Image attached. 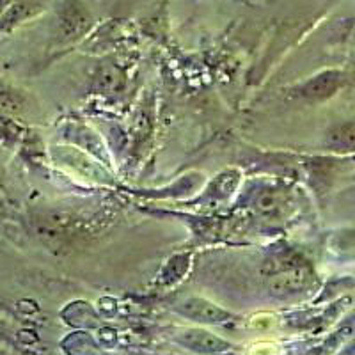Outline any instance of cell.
<instances>
[{
	"label": "cell",
	"instance_id": "cell-8",
	"mask_svg": "<svg viewBox=\"0 0 355 355\" xmlns=\"http://www.w3.org/2000/svg\"><path fill=\"white\" fill-rule=\"evenodd\" d=\"M0 107H2V109L17 110L18 107H20V96L0 85Z\"/></svg>",
	"mask_w": 355,
	"mask_h": 355
},
{
	"label": "cell",
	"instance_id": "cell-7",
	"mask_svg": "<svg viewBox=\"0 0 355 355\" xmlns=\"http://www.w3.org/2000/svg\"><path fill=\"white\" fill-rule=\"evenodd\" d=\"M332 141H334V144L345 146V148H348V146H354L355 144V125H347V126H341V128L336 130V132L332 133Z\"/></svg>",
	"mask_w": 355,
	"mask_h": 355
},
{
	"label": "cell",
	"instance_id": "cell-3",
	"mask_svg": "<svg viewBox=\"0 0 355 355\" xmlns=\"http://www.w3.org/2000/svg\"><path fill=\"white\" fill-rule=\"evenodd\" d=\"M339 84H341V75L336 71H327L307 82L302 94L309 98H327L339 87Z\"/></svg>",
	"mask_w": 355,
	"mask_h": 355
},
{
	"label": "cell",
	"instance_id": "cell-5",
	"mask_svg": "<svg viewBox=\"0 0 355 355\" xmlns=\"http://www.w3.org/2000/svg\"><path fill=\"white\" fill-rule=\"evenodd\" d=\"M31 15H34V6L24 4V2H15L9 6L2 15H0V31L11 28L12 25H17L18 21L25 20Z\"/></svg>",
	"mask_w": 355,
	"mask_h": 355
},
{
	"label": "cell",
	"instance_id": "cell-1",
	"mask_svg": "<svg viewBox=\"0 0 355 355\" xmlns=\"http://www.w3.org/2000/svg\"><path fill=\"white\" fill-rule=\"evenodd\" d=\"M315 281V274L311 270L309 265H293L290 268H283L281 272L270 277V290L277 295L286 293H299V291L307 290Z\"/></svg>",
	"mask_w": 355,
	"mask_h": 355
},
{
	"label": "cell",
	"instance_id": "cell-4",
	"mask_svg": "<svg viewBox=\"0 0 355 355\" xmlns=\"http://www.w3.org/2000/svg\"><path fill=\"white\" fill-rule=\"evenodd\" d=\"M87 24V18H85V12L82 11L80 6L69 4L66 6L64 11L61 15V27L64 33L68 34H77L80 33V28L85 27Z\"/></svg>",
	"mask_w": 355,
	"mask_h": 355
},
{
	"label": "cell",
	"instance_id": "cell-2",
	"mask_svg": "<svg viewBox=\"0 0 355 355\" xmlns=\"http://www.w3.org/2000/svg\"><path fill=\"white\" fill-rule=\"evenodd\" d=\"M178 309L182 311L185 316H190V318L198 320V322L224 323L231 320L230 313H226L224 309L214 306V304L205 299H189L183 304H180Z\"/></svg>",
	"mask_w": 355,
	"mask_h": 355
},
{
	"label": "cell",
	"instance_id": "cell-6",
	"mask_svg": "<svg viewBox=\"0 0 355 355\" xmlns=\"http://www.w3.org/2000/svg\"><path fill=\"white\" fill-rule=\"evenodd\" d=\"M189 345L196 348V350H206V352H217L227 348V343L220 341L218 338L211 336L210 332L205 331H190L189 332Z\"/></svg>",
	"mask_w": 355,
	"mask_h": 355
},
{
	"label": "cell",
	"instance_id": "cell-9",
	"mask_svg": "<svg viewBox=\"0 0 355 355\" xmlns=\"http://www.w3.org/2000/svg\"><path fill=\"white\" fill-rule=\"evenodd\" d=\"M11 4H15V0H0V15H2Z\"/></svg>",
	"mask_w": 355,
	"mask_h": 355
}]
</instances>
